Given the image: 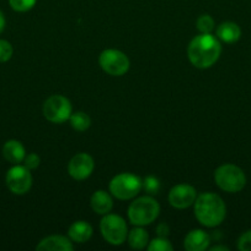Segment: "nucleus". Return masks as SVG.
Listing matches in <instances>:
<instances>
[{
	"mask_svg": "<svg viewBox=\"0 0 251 251\" xmlns=\"http://www.w3.org/2000/svg\"><path fill=\"white\" fill-rule=\"evenodd\" d=\"M221 53L220 42L212 33H201L188 44L187 55L193 66L208 69L217 63Z\"/></svg>",
	"mask_w": 251,
	"mask_h": 251,
	"instance_id": "1",
	"label": "nucleus"
},
{
	"mask_svg": "<svg viewBox=\"0 0 251 251\" xmlns=\"http://www.w3.org/2000/svg\"><path fill=\"white\" fill-rule=\"evenodd\" d=\"M194 216L202 226L208 228L217 227L224 221L226 207L219 195L214 193H203L194 201Z\"/></svg>",
	"mask_w": 251,
	"mask_h": 251,
	"instance_id": "2",
	"label": "nucleus"
},
{
	"mask_svg": "<svg viewBox=\"0 0 251 251\" xmlns=\"http://www.w3.org/2000/svg\"><path fill=\"white\" fill-rule=\"evenodd\" d=\"M160 213V206L152 196H142L133 201L128 207V218L133 226H148L154 222Z\"/></svg>",
	"mask_w": 251,
	"mask_h": 251,
	"instance_id": "3",
	"label": "nucleus"
},
{
	"mask_svg": "<svg viewBox=\"0 0 251 251\" xmlns=\"http://www.w3.org/2000/svg\"><path fill=\"white\" fill-rule=\"evenodd\" d=\"M214 180L219 189L226 193H239L246 185V176L243 169L235 164H221L214 172Z\"/></svg>",
	"mask_w": 251,
	"mask_h": 251,
	"instance_id": "4",
	"label": "nucleus"
},
{
	"mask_svg": "<svg viewBox=\"0 0 251 251\" xmlns=\"http://www.w3.org/2000/svg\"><path fill=\"white\" fill-rule=\"evenodd\" d=\"M143 181L132 173H121L110 181V193L118 200H130L140 193Z\"/></svg>",
	"mask_w": 251,
	"mask_h": 251,
	"instance_id": "5",
	"label": "nucleus"
},
{
	"mask_svg": "<svg viewBox=\"0 0 251 251\" xmlns=\"http://www.w3.org/2000/svg\"><path fill=\"white\" fill-rule=\"evenodd\" d=\"M100 230L103 239L111 245H122L127 240L128 228L121 216L107 213L100 222Z\"/></svg>",
	"mask_w": 251,
	"mask_h": 251,
	"instance_id": "6",
	"label": "nucleus"
},
{
	"mask_svg": "<svg viewBox=\"0 0 251 251\" xmlns=\"http://www.w3.org/2000/svg\"><path fill=\"white\" fill-rule=\"evenodd\" d=\"M73 113L70 100L61 95H53L43 104V115L48 122L62 124L70 118Z\"/></svg>",
	"mask_w": 251,
	"mask_h": 251,
	"instance_id": "7",
	"label": "nucleus"
},
{
	"mask_svg": "<svg viewBox=\"0 0 251 251\" xmlns=\"http://www.w3.org/2000/svg\"><path fill=\"white\" fill-rule=\"evenodd\" d=\"M101 69L111 76H122L129 70V59L118 49H105L98 56Z\"/></svg>",
	"mask_w": 251,
	"mask_h": 251,
	"instance_id": "8",
	"label": "nucleus"
},
{
	"mask_svg": "<svg viewBox=\"0 0 251 251\" xmlns=\"http://www.w3.org/2000/svg\"><path fill=\"white\" fill-rule=\"evenodd\" d=\"M7 189L15 195H25L32 186V176L30 169L25 166L15 164L7 171L5 176Z\"/></svg>",
	"mask_w": 251,
	"mask_h": 251,
	"instance_id": "9",
	"label": "nucleus"
},
{
	"mask_svg": "<svg viewBox=\"0 0 251 251\" xmlns=\"http://www.w3.org/2000/svg\"><path fill=\"white\" fill-rule=\"evenodd\" d=\"M197 198L196 189L188 184H177L169 193V202L177 210H184L194 203Z\"/></svg>",
	"mask_w": 251,
	"mask_h": 251,
	"instance_id": "10",
	"label": "nucleus"
},
{
	"mask_svg": "<svg viewBox=\"0 0 251 251\" xmlns=\"http://www.w3.org/2000/svg\"><path fill=\"white\" fill-rule=\"evenodd\" d=\"M95 163L90 154L81 153L75 154L68 164V173L75 180H84L93 174Z\"/></svg>",
	"mask_w": 251,
	"mask_h": 251,
	"instance_id": "11",
	"label": "nucleus"
},
{
	"mask_svg": "<svg viewBox=\"0 0 251 251\" xmlns=\"http://www.w3.org/2000/svg\"><path fill=\"white\" fill-rule=\"evenodd\" d=\"M74 245L69 238L63 235H49L37 244L38 251H71Z\"/></svg>",
	"mask_w": 251,
	"mask_h": 251,
	"instance_id": "12",
	"label": "nucleus"
},
{
	"mask_svg": "<svg viewBox=\"0 0 251 251\" xmlns=\"http://www.w3.org/2000/svg\"><path fill=\"white\" fill-rule=\"evenodd\" d=\"M211 244V237L202 229H193L186 235L184 247L187 251H204Z\"/></svg>",
	"mask_w": 251,
	"mask_h": 251,
	"instance_id": "13",
	"label": "nucleus"
},
{
	"mask_svg": "<svg viewBox=\"0 0 251 251\" xmlns=\"http://www.w3.org/2000/svg\"><path fill=\"white\" fill-rule=\"evenodd\" d=\"M2 156L7 162L12 164H19L24 162L26 157L24 145L17 140H9L2 146Z\"/></svg>",
	"mask_w": 251,
	"mask_h": 251,
	"instance_id": "14",
	"label": "nucleus"
},
{
	"mask_svg": "<svg viewBox=\"0 0 251 251\" xmlns=\"http://www.w3.org/2000/svg\"><path fill=\"white\" fill-rule=\"evenodd\" d=\"M68 237L71 242L83 244V243H86L93 237V227L90 226V223L85 222V221L74 222L69 227Z\"/></svg>",
	"mask_w": 251,
	"mask_h": 251,
	"instance_id": "15",
	"label": "nucleus"
},
{
	"mask_svg": "<svg viewBox=\"0 0 251 251\" xmlns=\"http://www.w3.org/2000/svg\"><path fill=\"white\" fill-rule=\"evenodd\" d=\"M241 29L238 24L231 21H225L217 27V38L224 43H235L240 39Z\"/></svg>",
	"mask_w": 251,
	"mask_h": 251,
	"instance_id": "16",
	"label": "nucleus"
},
{
	"mask_svg": "<svg viewBox=\"0 0 251 251\" xmlns=\"http://www.w3.org/2000/svg\"><path fill=\"white\" fill-rule=\"evenodd\" d=\"M91 208L97 215H107L113 207V200L108 193L105 190H97L91 196Z\"/></svg>",
	"mask_w": 251,
	"mask_h": 251,
	"instance_id": "17",
	"label": "nucleus"
},
{
	"mask_svg": "<svg viewBox=\"0 0 251 251\" xmlns=\"http://www.w3.org/2000/svg\"><path fill=\"white\" fill-rule=\"evenodd\" d=\"M127 240L132 249L142 250L147 248L148 244H149V235L142 227L137 226L130 232H128Z\"/></svg>",
	"mask_w": 251,
	"mask_h": 251,
	"instance_id": "18",
	"label": "nucleus"
},
{
	"mask_svg": "<svg viewBox=\"0 0 251 251\" xmlns=\"http://www.w3.org/2000/svg\"><path fill=\"white\" fill-rule=\"evenodd\" d=\"M69 122H70L71 127L74 130H76V131H85L91 125L90 117L84 112L71 113L70 118H69Z\"/></svg>",
	"mask_w": 251,
	"mask_h": 251,
	"instance_id": "19",
	"label": "nucleus"
},
{
	"mask_svg": "<svg viewBox=\"0 0 251 251\" xmlns=\"http://www.w3.org/2000/svg\"><path fill=\"white\" fill-rule=\"evenodd\" d=\"M197 29H198L201 33H212V31L214 29L216 26V22H214L213 17L211 15H201V16L197 19Z\"/></svg>",
	"mask_w": 251,
	"mask_h": 251,
	"instance_id": "20",
	"label": "nucleus"
},
{
	"mask_svg": "<svg viewBox=\"0 0 251 251\" xmlns=\"http://www.w3.org/2000/svg\"><path fill=\"white\" fill-rule=\"evenodd\" d=\"M147 249L149 251H171L172 245L166 237H157L149 242Z\"/></svg>",
	"mask_w": 251,
	"mask_h": 251,
	"instance_id": "21",
	"label": "nucleus"
},
{
	"mask_svg": "<svg viewBox=\"0 0 251 251\" xmlns=\"http://www.w3.org/2000/svg\"><path fill=\"white\" fill-rule=\"evenodd\" d=\"M143 186L142 189L148 194V195H155L160 191V180L153 176H148L143 179Z\"/></svg>",
	"mask_w": 251,
	"mask_h": 251,
	"instance_id": "22",
	"label": "nucleus"
},
{
	"mask_svg": "<svg viewBox=\"0 0 251 251\" xmlns=\"http://www.w3.org/2000/svg\"><path fill=\"white\" fill-rule=\"evenodd\" d=\"M37 0H9V5L14 11L26 12L36 5Z\"/></svg>",
	"mask_w": 251,
	"mask_h": 251,
	"instance_id": "23",
	"label": "nucleus"
},
{
	"mask_svg": "<svg viewBox=\"0 0 251 251\" xmlns=\"http://www.w3.org/2000/svg\"><path fill=\"white\" fill-rule=\"evenodd\" d=\"M14 49L10 42L5 39H0V63H6L11 59Z\"/></svg>",
	"mask_w": 251,
	"mask_h": 251,
	"instance_id": "24",
	"label": "nucleus"
},
{
	"mask_svg": "<svg viewBox=\"0 0 251 251\" xmlns=\"http://www.w3.org/2000/svg\"><path fill=\"white\" fill-rule=\"evenodd\" d=\"M238 249L240 251H251V229L240 235L238 239Z\"/></svg>",
	"mask_w": 251,
	"mask_h": 251,
	"instance_id": "25",
	"label": "nucleus"
},
{
	"mask_svg": "<svg viewBox=\"0 0 251 251\" xmlns=\"http://www.w3.org/2000/svg\"><path fill=\"white\" fill-rule=\"evenodd\" d=\"M24 163L25 167H27L30 171H32V169H36L39 166L41 159H39V156L37 153H30L26 154V157L24 159Z\"/></svg>",
	"mask_w": 251,
	"mask_h": 251,
	"instance_id": "26",
	"label": "nucleus"
},
{
	"mask_svg": "<svg viewBox=\"0 0 251 251\" xmlns=\"http://www.w3.org/2000/svg\"><path fill=\"white\" fill-rule=\"evenodd\" d=\"M169 233H170V228L166 223H160V225L157 227V237H166L167 238Z\"/></svg>",
	"mask_w": 251,
	"mask_h": 251,
	"instance_id": "27",
	"label": "nucleus"
},
{
	"mask_svg": "<svg viewBox=\"0 0 251 251\" xmlns=\"http://www.w3.org/2000/svg\"><path fill=\"white\" fill-rule=\"evenodd\" d=\"M5 25H6V20H5V16L4 14H2V11L0 10V34H1L2 31H4Z\"/></svg>",
	"mask_w": 251,
	"mask_h": 251,
	"instance_id": "28",
	"label": "nucleus"
},
{
	"mask_svg": "<svg viewBox=\"0 0 251 251\" xmlns=\"http://www.w3.org/2000/svg\"><path fill=\"white\" fill-rule=\"evenodd\" d=\"M211 251H218V250H221V251H229V249L226 247H223V245H217V247H212Z\"/></svg>",
	"mask_w": 251,
	"mask_h": 251,
	"instance_id": "29",
	"label": "nucleus"
}]
</instances>
